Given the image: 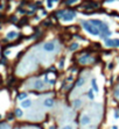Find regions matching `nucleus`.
<instances>
[{
  "instance_id": "25",
  "label": "nucleus",
  "mask_w": 119,
  "mask_h": 129,
  "mask_svg": "<svg viewBox=\"0 0 119 129\" xmlns=\"http://www.w3.org/2000/svg\"><path fill=\"white\" fill-rule=\"evenodd\" d=\"M113 68V64L111 63V64H109V69H112Z\"/></svg>"
},
{
  "instance_id": "7",
  "label": "nucleus",
  "mask_w": 119,
  "mask_h": 129,
  "mask_svg": "<svg viewBox=\"0 0 119 129\" xmlns=\"http://www.w3.org/2000/svg\"><path fill=\"white\" fill-rule=\"evenodd\" d=\"M54 104H55L54 99H51V98H48V99H46V100H44V102H43L44 107H47V108H51V107L54 106Z\"/></svg>"
},
{
  "instance_id": "13",
  "label": "nucleus",
  "mask_w": 119,
  "mask_h": 129,
  "mask_svg": "<svg viewBox=\"0 0 119 129\" xmlns=\"http://www.w3.org/2000/svg\"><path fill=\"white\" fill-rule=\"evenodd\" d=\"M88 98L90 99V100H93L95 99V94H93V91H92V88H90L88 91Z\"/></svg>"
},
{
  "instance_id": "10",
  "label": "nucleus",
  "mask_w": 119,
  "mask_h": 129,
  "mask_svg": "<svg viewBox=\"0 0 119 129\" xmlns=\"http://www.w3.org/2000/svg\"><path fill=\"white\" fill-rule=\"evenodd\" d=\"M91 85H92V90H93V92H98L99 91L98 85H97V80H96L95 78L91 79Z\"/></svg>"
},
{
  "instance_id": "15",
  "label": "nucleus",
  "mask_w": 119,
  "mask_h": 129,
  "mask_svg": "<svg viewBox=\"0 0 119 129\" xmlns=\"http://www.w3.org/2000/svg\"><path fill=\"white\" fill-rule=\"evenodd\" d=\"M84 83H85L84 78H79V79H78V82L76 83V86H77V87H81L82 85H84Z\"/></svg>"
},
{
  "instance_id": "22",
  "label": "nucleus",
  "mask_w": 119,
  "mask_h": 129,
  "mask_svg": "<svg viewBox=\"0 0 119 129\" xmlns=\"http://www.w3.org/2000/svg\"><path fill=\"white\" fill-rule=\"evenodd\" d=\"M63 64H64V59H62V61L60 62V68H62V66H63Z\"/></svg>"
},
{
  "instance_id": "6",
  "label": "nucleus",
  "mask_w": 119,
  "mask_h": 129,
  "mask_svg": "<svg viewBox=\"0 0 119 129\" xmlns=\"http://www.w3.org/2000/svg\"><path fill=\"white\" fill-rule=\"evenodd\" d=\"M90 122H91V119H90V116H88V115H82V118H81V125H82V126H86V125H89Z\"/></svg>"
},
{
  "instance_id": "17",
  "label": "nucleus",
  "mask_w": 119,
  "mask_h": 129,
  "mask_svg": "<svg viewBox=\"0 0 119 129\" xmlns=\"http://www.w3.org/2000/svg\"><path fill=\"white\" fill-rule=\"evenodd\" d=\"M81 104H82L81 100H79V99H76L75 101H74V107H75V108H78L79 106H81Z\"/></svg>"
},
{
  "instance_id": "21",
  "label": "nucleus",
  "mask_w": 119,
  "mask_h": 129,
  "mask_svg": "<svg viewBox=\"0 0 119 129\" xmlns=\"http://www.w3.org/2000/svg\"><path fill=\"white\" fill-rule=\"evenodd\" d=\"M55 83H56V80H55V79H50V80H49V84H50V85H54Z\"/></svg>"
},
{
  "instance_id": "18",
  "label": "nucleus",
  "mask_w": 119,
  "mask_h": 129,
  "mask_svg": "<svg viewBox=\"0 0 119 129\" xmlns=\"http://www.w3.org/2000/svg\"><path fill=\"white\" fill-rule=\"evenodd\" d=\"M88 59H89V56L86 55V56H84V57H82V58H81V61H79V63H82V64H85V63L88 62Z\"/></svg>"
},
{
  "instance_id": "3",
  "label": "nucleus",
  "mask_w": 119,
  "mask_h": 129,
  "mask_svg": "<svg viewBox=\"0 0 119 129\" xmlns=\"http://www.w3.org/2000/svg\"><path fill=\"white\" fill-rule=\"evenodd\" d=\"M76 17V14L74 12H63L62 15V20L63 21H71Z\"/></svg>"
},
{
  "instance_id": "23",
  "label": "nucleus",
  "mask_w": 119,
  "mask_h": 129,
  "mask_svg": "<svg viewBox=\"0 0 119 129\" xmlns=\"http://www.w3.org/2000/svg\"><path fill=\"white\" fill-rule=\"evenodd\" d=\"M63 129H72V127L71 126H65V127H63Z\"/></svg>"
},
{
  "instance_id": "27",
  "label": "nucleus",
  "mask_w": 119,
  "mask_h": 129,
  "mask_svg": "<svg viewBox=\"0 0 119 129\" xmlns=\"http://www.w3.org/2000/svg\"><path fill=\"white\" fill-rule=\"evenodd\" d=\"M112 129H118V127H117V126H112Z\"/></svg>"
},
{
  "instance_id": "12",
  "label": "nucleus",
  "mask_w": 119,
  "mask_h": 129,
  "mask_svg": "<svg viewBox=\"0 0 119 129\" xmlns=\"http://www.w3.org/2000/svg\"><path fill=\"white\" fill-rule=\"evenodd\" d=\"M78 47H79V44L77 43V42H74V43L70 44V47H69V51H75V50H77V49H78Z\"/></svg>"
},
{
  "instance_id": "4",
  "label": "nucleus",
  "mask_w": 119,
  "mask_h": 129,
  "mask_svg": "<svg viewBox=\"0 0 119 129\" xmlns=\"http://www.w3.org/2000/svg\"><path fill=\"white\" fill-rule=\"evenodd\" d=\"M43 50L47 52H53L55 50V43L54 42H47L43 44Z\"/></svg>"
},
{
  "instance_id": "14",
  "label": "nucleus",
  "mask_w": 119,
  "mask_h": 129,
  "mask_svg": "<svg viewBox=\"0 0 119 129\" xmlns=\"http://www.w3.org/2000/svg\"><path fill=\"white\" fill-rule=\"evenodd\" d=\"M27 97H28L27 93H20V94L18 95V99H19V100H21V101H24V100L27 98Z\"/></svg>"
},
{
  "instance_id": "1",
  "label": "nucleus",
  "mask_w": 119,
  "mask_h": 129,
  "mask_svg": "<svg viewBox=\"0 0 119 129\" xmlns=\"http://www.w3.org/2000/svg\"><path fill=\"white\" fill-rule=\"evenodd\" d=\"M82 26H83V28H84L85 30L88 31V33H90L91 35H95V36H99V33H100V30H99L97 27H95L92 23H90V22H88V21H82Z\"/></svg>"
},
{
  "instance_id": "26",
  "label": "nucleus",
  "mask_w": 119,
  "mask_h": 129,
  "mask_svg": "<svg viewBox=\"0 0 119 129\" xmlns=\"http://www.w3.org/2000/svg\"><path fill=\"white\" fill-rule=\"evenodd\" d=\"M50 129H57V127H56V126H51Z\"/></svg>"
},
{
  "instance_id": "9",
  "label": "nucleus",
  "mask_w": 119,
  "mask_h": 129,
  "mask_svg": "<svg viewBox=\"0 0 119 129\" xmlns=\"http://www.w3.org/2000/svg\"><path fill=\"white\" fill-rule=\"evenodd\" d=\"M31 106H32V100H29V99L24 100V101L21 102V107H22V108H29Z\"/></svg>"
},
{
  "instance_id": "24",
  "label": "nucleus",
  "mask_w": 119,
  "mask_h": 129,
  "mask_svg": "<svg viewBox=\"0 0 119 129\" xmlns=\"http://www.w3.org/2000/svg\"><path fill=\"white\" fill-rule=\"evenodd\" d=\"M76 1H77V0H69L68 3H72V2H76Z\"/></svg>"
},
{
  "instance_id": "16",
  "label": "nucleus",
  "mask_w": 119,
  "mask_h": 129,
  "mask_svg": "<svg viewBox=\"0 0 119 129\" xmlns=\"http://www.w3.org/2000/svg\"><path fill=\"white\" fill-rule=\"evenodd\" d=\"M15 115H17L18 118H21V116L24 115V112H22L20 108H17L15 109Z\"/></svg>"
},
{
  "instance_id": "2",
  "label": "nucleus",
  "mask_w": 119,
  "mask_h": 129,
  "mask_svg": "<svg viewBox=\"0 0 119 129\" xmlns=\"http://www.w3.org/2000/svg\"><path fill=\"white\" fill-rule=\"evenodd\" d=\"M90 23H92L95 27H97L100 30V33H106V31L109 30V27H107V24L105 23V22H103V21L100 20H97V19H92L91 21H90Z\"/></svg>"
},
{
  "instance_id": "8",
  "label": "nucleus",
  "mask_w": 119,
  "mask_h": 129,
  "mask_svg": "<svg viewBox=\"0 0 119 129\" xmlns=\"http://www.w3.org/2000/svg\"><path fill=\"white\" fill-rule=\"evenodd\" d=\"M105 47L116 48V41H114V40H111V38H106L105 40Z\"/></svg>"
},
{
  "instance_id": "11",
  "label": "nucleus",
  "mask_w": 119,
  "mask_h": 129,
  "mask_svg": "<svg viewBox=\"0 0 119 129\" xmlns=\"http://www.w3.org/2000/svg\"><path fill=\"white\" fill-rule=\"evenodd\" d=\"M18 37V33L17 31H10V33H7V38L8 40H14V38Z\"/></svg>"
},
{
  "instance_id": "20",
  "label": "nucleus",
  "mask_w": 119,
  "mask_h": 129,
  "mask_svg": "<svg viewBox=\"0 0 119 129\" xmlns=\"http://www.w3.org/2000/svg\"><path fill=\"white\" fill-rule=\"evenodd\" d=\"M114 119H119V111L114 112Z\"/></svg>"
},
{
  "instance_id": "5",
  "label": "nucleus",
  "mask_w": 119,
  "mask_h": 129,
  "mask_svg": "<svg viewBox=\"0 0 119 129\" xmlns=\"http://www.w3.org/2000/svg\"><path fill=\"white\" fill-rule=\"evenodd\" d=\"M34 88L35 90H44V84L42 80L40 79H36L34 83Z\"/></svg>"
},
{
  "instance_id": "19",
  "label": "nucleus",
  "mask_w": 119,
  "mask_h": 129,
  "mask_svg": "<svg viewBox=\"0 0 119 129\" xmlns=\"http://www.w3.org/2000/svg\"><path fill=\"white\" fill-rule=\"evenodd\" d=\"M43 83H48V84H49V78H48L47 76H44L43 77Z\"/></svg>"
}]
</instances>
